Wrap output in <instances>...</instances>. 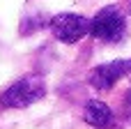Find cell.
<instances>
[{
    "mask_svg": "<svg viewBox=\"0 0 131 129\" xmlns=\"http://www.w3.org/2000/svg\"><path fill=\"white\" fill-rule=\"evenodd\" d=\"M46 95V83L41 76H23L18 81H14L7 90H2L0 95V104L5 108H25L35 102H39Z\"/></svg>",
    "mask_w": 131,
    "mask_h": 129,
    "instance_id": "6da1fadb",
    "label": "cell"
},
{
    "mask_svg": "<svg viewBox=\"0 0 131 129\" xmlns=\"http://www.w3.org/2000/svg\"><path fill=\"white\" fill-rule=\"evenodd\" d=\"M90 32H92L94 39H99V42H108V44L120 42V39L124 37V32H127V18H124L122 9L115 7V5L104 7V9L90 21Z\"/></svg>",
    "mask_w": 131,
    "mask_h": 129,
    "instance_id": "7a4b0ae2",
    "label": "cell"
},
{
    "mask_svg": "<svg viewBox=\"0 0 131 129\" xmlns=\"http://www.w3.org/2000/svg\"><path fill=\"white\" fill-rule=\"evenodd\" d=\"M48 28L55 35V39H60L64 44H76L78 39H83L90 32V18H85L81 14H58L51 18Z\"/></svg>",
    "mask_w": 131,
    "mask_h": 129,
    "instance_id": "3957f363",
    "label": "cell"
},
{
    "mask_svg": "<svg viewBox=\"0 0 131 129\" xmlns=\"http://www.w3.org/2000/svg\"><path fill=\"white\" fill-rule=\"evenodd\" d=\"M127 74H131V60H113V62H104V65H97L94 69H90L88 81L97 90H111Z\"/></svg>",
    "mask_w": 131,
    "mask_h": 129,
    "instance_id": "277c9868",
    "label": "cell"
},
{
    "mask_svg": "<svg viewBox=\"0 0 131 129\" xmlns=\"http://www.w3.org/2000/svg\"><path fill=\"white\" fill-rule=\"evenodd\" d=\"M83 120H85L90 127L108 129V127H113V111H111L104 102L92 99V102H88L85 108H83Z\"/></svg>",
    "mask_w": 131,
    "mask_h": 129,
    "instance_id": "5b68a950",
    "label": "cell"
},
{
    "mask_svg": "<svg viewBox=\"0 0 131 129\" xmlns=\"http://www.w3.org/2000/svg\"><path fill=\"white\" fill-rule=\"evenodd\" d=\"M127 102L131 104V88H129V92H127Z\"/></svg>",
    "mask_w": 131,
    "mask_h": 129,
    "instance_id": "8992f818",
    "label": "cell"
},
{
    "mask_svg": "<svg viewBox=\"0 0 131 129\" xmlns=\"http://www.w3.org/2000/svg\"><path fill=\"white\" fill-rule=\"evenodd\" d=\"M127 9H129V14H131V0H127Z\"/></svg>",
    "mask_w": 131,
    "mask_h": 129,
    "instance_id": "52a82bcc",
    "label": "cell"
}]
</instances>
